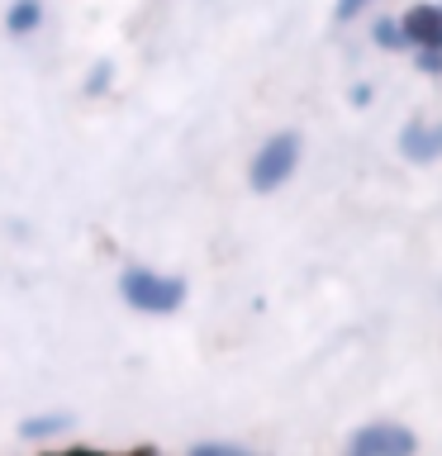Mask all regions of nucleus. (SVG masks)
Returning a JSON list of instances; mask_svg holds the SVG:
<instances>
[{
    "label": "nucleus",
    "mask_w": 442,
    "mask_h": 456,
    "mask_svg": "<svg viewBox=\"0 0 442 456\" xmlns=\"http://www.w3.org/2000/svg\"><path fill=\"white\" fill-rule=\"evenodd\" d=\"M119 295L138 314H176L185 305V281L181 276H157L148 266H128L119 276Z\"/></svg>",
    "instance_id": "1"
},
{
    "label": "nucleus",
    "mask_w": 442,
    "mask_h": 456,
    "mask_svg": "<svg viewBox=\"0 0 442 456\" xmlns=\"http://www.w3.org/2000/svg\"><path fill=\"white\" fill-rule=\"evenodd\" d=\"M299 148H305V138L295 134V128H281V134H271L262 148L252 152V167H248V181L257 195H271L276 185L291 181V171L299 167Z\"/></svg>",
    "instance_id": "2"
},
{
    "label": "nucleus",
    "mask_w": 442,
    "mask_h": 456,
    "mask_svg": "<svg viewBox=\"0 0 442 456\" xmlns=\"http://www.w3.org/2000/svg\"><path fill=\"white\" fill-rule=\"evenodd\" d=\"M413 452H419V437L405 423H366L348 442V456H413Z\"/></svg>",
    "instance_id": "3"
},
{
    "label": "nucleus",
    "mask_w": 442,
    "mask_h": 456,
    "mask_svg": "<svg viewBox=\"0 0 442 456\" xmlns=\"http://www.w3.org/2000/svg\"><path fill=\"white\" fill-rule=\"evenodd\" d=\"M399 28H405V43L419 53H442V5H413L405 20H399Z\"/></svg>",
    "instance_id": "4"
},
{
    "label": "nucleus",
    "mask_w": 442,
    "mask_h": 456,
    "mask_svg": "<svg viewBox=\"0 0 442 456\" xmlns=\"http://www.w3.org/2000/svg\"><path fill=\"white\" fill-rule=\"evenodd\" d=\"M399 152H405L409 162H438L442 157V124L409 119L405 134H399Z\"/></svg>",
    "instance_id": "5"
},
{
    "label": "nucleus",
    "mask_w": 442,
    "mask_h": 456,
    "mask_svg": "<svg viewBox=\"0 0 442 456\" xmlns=\"http://www.w3.org/2000/svg\"><path fill=\"white\" fill-rule=\"evenodd\" d=\"M43 0H10V10H5V34L10 38H29V34H38V24H43Z\"/></svg>",
    "instance_id": "6"
},
{
    "label": "nucleus",
    "mask_w": 442,
    "mask_h": 456,
    "mask_svg": "<svg viewBox=\"0 0 442 456\" xmlns=\"http://www.w3.org/2000/svg\"><path fill=\"white\" fill-rule=\"evenodd\" d=\"M62 428H71V419H67V413H43V419H29V423H20V437L38 442V437H53V433H62Z\"/></svg>",
    "instance_id": "7"
},
{
    "label": "nucleus",
    "mask_w": 442,
    "mask_h": 456,
    "mask_svg": "<svg viewBox=\"0 0 442 456\" xmlns=\"http://www.w3.org/2000/svg\"><path fill=\"white\" fill-rule=\"evenodd\" d=\"M371 38H376V48H390V53H405V28H399V20H376V28H371Z\"/></svg>",
    "instance_id": "8"
},
{
    "label": "nucleus",
    "mask_w": 442,
    "mask_h": 456,
    "mask_svg": "<svg viewBox=\"0 0 442 456\" xmlns=\"http://www.w3.org/2000/svg\"><path fill=\"white\" fill-rule=\"evenodd\" d=\"M191 456H252V452L238 447V442H200V447H191Z\"/></svg>",
    "instance_id": "9"
},
{
    "label": "nucleus",
    "mask_w": 442,
    "mask_h": 456,
    "mask_svg": "<svg viewBox=\"0 0 442 456\" xmlns=\"http://www.w3.org/2000/svg\"><path fill=\"white\" fill-rule=\"evenodd\" d=\"M366 5H376V0H338V5H333V20L348 24V20H356V14H362Z\"/></svg>",
    "instance_id": "10"
},
{
    "label": "nucleus",
    "mask_w": 442,
    "mask_h": 456,
    "mask_svg": "<svg viewBox=\"0 0 442 456\" xmlns=\"http://www.w3.org/2000/svg\"><path fill=\"white\" fill-rule=\"evenodd\" d=\"M110 62H95V71H91V81H86V91H91V95H100V91H105V86H110Z\"/></svg>",
    "instance_id": "11"
},
{
    "label": "nucleus",
    "mask_w": 442,
    "mask_h": 456,
    "mask_svg": "<svg viewBox=\"0 0 442 456\" xmlns=\"http://www.w3.org/2000/svg\"><path fill=\"white\" fill-rule=\"evenodd\" d=\"M419 67L423 71H442V53H419Z\"/></svg>",
    "instance_id": "12"
}]
</instances>
